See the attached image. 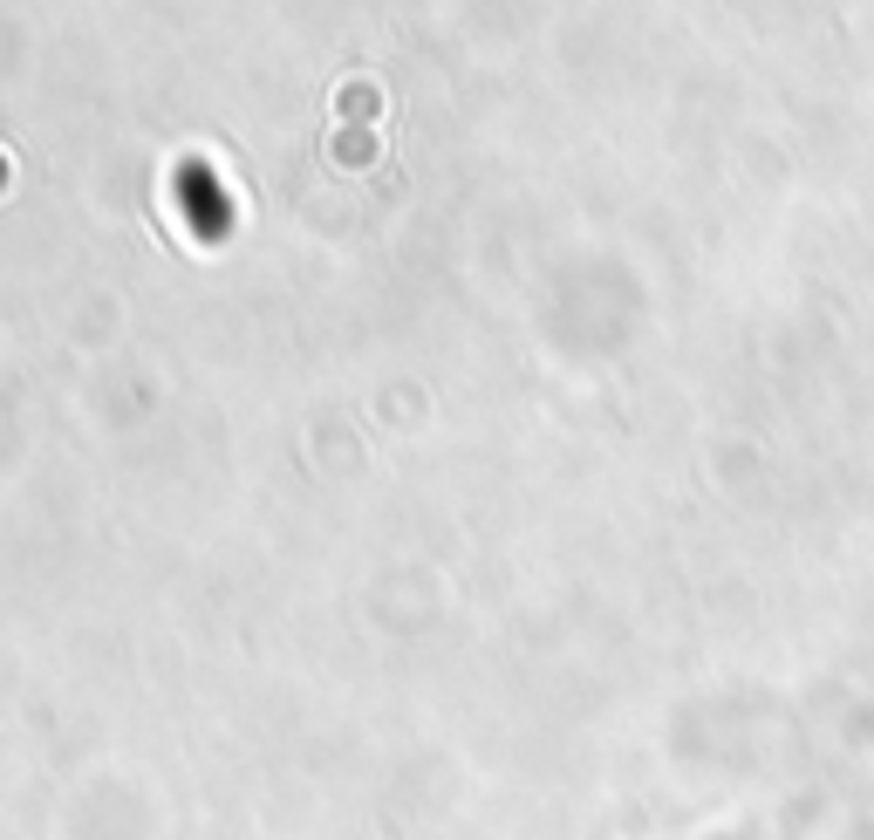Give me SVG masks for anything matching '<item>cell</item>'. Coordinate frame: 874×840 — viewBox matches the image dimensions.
<instances>
[{"instance_id": "2", "label": "cell", "mask_w": 874, "mask_h": 840, "mask_svg": "<svg viewBox=\"0 0 874 840\" xmlns=\"http://www.w3.org/2000/svg\"><path fill=\"white\" fill-rule=\"evenodd\" d=\"M376 151H383V144H376V130H362V137H335V151H328V158H335V164H356V158H376Z\"/></svg>"}, {"instance_id": "1", "label": "cell", "mask_w": 874, "mask_h": 840, "mask_svg": "<svg viewBox=\"0 0 874 840\" xmlns=\"http://www.w3.org/2000/svg\"><path fill=\"white\" fill-rule=\"evenodd\" d=\"M335 110H342V117H376L383 96H376L369 82H342V89H335Z\"/></svg>"}]
</instances>
